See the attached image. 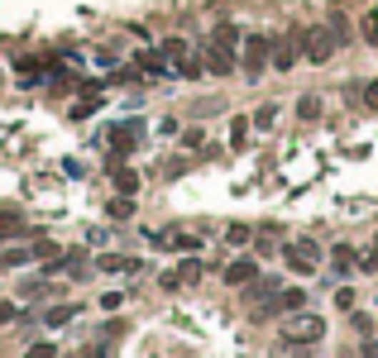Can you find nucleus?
Listing matches in <instances>:
<instances>
[{
    "mask_svg": "<svg viewBox=\"0 0 378 358\" xmlns=\"http://www.w3.org/2000/svg\"><path fill=\"white\" fill-rule=\"evenodd\" d=\"M244 139H249V120H235V125H230V143L244 148Z\"/></svg>",
    "mask_w": 378,
    "mask_h": 358,
    "instance_id": "obj_18",
    "label": "nucleus"
},
{
    "mask_svg": "<svg viewBox=\"0 0 378 358\" xmlns=\"http://www.w3.org/2000/svg\"><path fill=\"white\" fill-rule=\"evenodd\" d=\"M268 63H273V39H264V34H249V39H244V72L259 81V77L268 72Z\"/></svg>",
    "mask_w": 378,
    "mask_h": 358,
    "instance_id": "obj_2",
    "label": "nucleus"
},
{
    "mask_svg": "<svg viewBox=\"0 0 378 358\" xmlns=\"http://www.w3.org/2000/svg\"><path fill=\"white\" fill-rule=\"evenodd\" d=\"M225 239H230V244H249V225H230Z\"/></svg>",
    "mask_w": 378,
    "mask_h": 358,
    "instance_id": "obj_22",
    "label": "nucleus"
},
{
    "mask_svg": "<svg viewBox=\"0 0 378 358\" xmlns=\"http://www.w3.org/2000/svg\"><path fill=\"white\" fill-rule=\"evenodd\" d=\"M101 272H139V258H120V253H106V258H101Z\"/></svg>",
    "mask_w": 378,
    "mask_h": 358,
    "instance_id": "obj_8",
    "label": "nucleus"
},
{
    "mask_svg": "<svg viewBox=\"0 0 378 358\" xmlns=\"http://www.w3.org/2000/svg\"><path fill=\"white\" fill-rule=\"evenodd\" d=\"M297 115H302V120H321V96H302Z\"/></svg>",
    "mask_w": 378,
    "mask_h": 358,
    "instance_id": "obj_14",
    "label": "nucleus"
},
{
    "mask_svg": "<svg viewBox=\"0 0 378 358\" xmlns=\"http://www.w3.org/2000/svg\"><path fill=\"white\" fill-rule=\"evenodd\" d=\"M19 234H24V220L15 210H0V239H19Z\"/></svg>",
    "mask_w": 378,
    "mask_h": 358,
    "instance_id": "obj_10",
    "label": "nucleus"
},
{
    "mask_svg": "<svg viewBox=\"0 0 378 358\" xmlns=\"http://www.w3.org/2000/svg\"><path fill=\"white\" fill-rule=\"evenodd\" d=\"M254 277H259V263H254V258H235V263L225 267V282H230V287H249Z\"/></svg>",
    "mask_w": 378,
    "mask_h": 358,
    "instance_id": "obj_7",
    "label": "nucleus"
},
{
    "mask_svg": "<svg viewBox=\"0 0 378 358\" xmlns=\"http://www.w3.org/2000/svg\"><path fill=\"white\" fill-rule=\"evenodd\" d=\"M163 58H168V63H187V44H182V39H168V44H163Z\"/></svg>",
    "mask_w": 378,
    "mask_h": 358,
    "instance_id": "obj_13",
    "label": "nucleus"
},
{
    "mask_svg": "<svg viewBox=\"0 0 378 358\" xmlns=\"http://www.w3.org/2000/svg\"><path fill=\"white\" fill-rule=\"evenodd\" d=\"M10 320H19V306L15 301H0V325H10Z\"/></svg>",
    "mask_w": 378,
    "mask_h": 358,
    "instance_id": "obj_25",
    "label": "nucleus"
},
{
    "mask_svg": "<svg viewBox=\"0 0 378 358\" xmlns=\"http://www.w3.org/2000/svg\"><path fill=\"white\" fill-rule=\"evenodd\" d=\"M321 334H326V320H321V315L297 311L292 320H287V339L292 344H307V349H312V344H321Z\"/></svg>",
    "mask_w": 378,
    "mask_h": 358,
    "instance_id": "obj_4",
    "label": "nucleus"
},
{
    "mask_svg": "<svg viewBox=\"0 0 378 358\" xmlns=\"http://www.w3.org/2000/svg\"><path fill=\"white\" fill-rule=\"evenodd\" d=\"M29 258H34L29 249H5V253H0V272H10V267H24Z\"/></svg>",
    "mask_w": 378,
    "mask_h": 358,
    "instance_id": "obj_11",
    "label": "nucleus"
},
{
    "mask_svg": "<svg viewBox=\"0 0 378 358\" xmlns=\"http://www.w3.org/2000/svg\"><path fill=\"white\" fill-rule=\"evenodd\" d=\"M24 358H58V344H48V339H44V344H34Z\"/></svg>",
    "mask_w": 378,
    "mask_h": 358,
    "instance_id": "obj_21",
    "label": "nucleus"
},
{
    "mask_svg": "<svg viewBox=\"0 0 378 358\" xmlns=\"http://www.w3.org/2000/svg\"><path fill=\"white\" fill-rule=\"evenodd\" d=\"M202 277V263H197V258H187V263H182V272H177V282H197Z\"/></svg>",
    "mask_w": 378,
    "mask_h": 358,
    "instance_id": "obj_20",
    "label": "nucleus"
},
{
    "mask_svg": "<svg viewBox=\"0 0 378 358\" xmlns=\"http://www.w3.org/2000/svg\"><path fill=\"white\" fill-rule=\"evenodd\" d=\"M359 272H378V249H369V253L359 258Z\"/></svg>",
    "mask_w": 378,
    "mask_h": 358,
    "instance_id": "obj_27",
    "label": "nucleus"
},
{
    "mask_svg": "<svg viewBox=\"0 0 378 358\" xmlns=\"http://www.w3.org/2000/svg\"><path fill=\"white\" fill-rule=\"evenodd\" d=\"M139 67H144V72H149V77H168V72H173L163 53H139Z\"/></svg>",
    "mask_w": 378,
    "mask_h": 358,
    "instance_id": "obj_9",
    "label": "nucleus"
},
{
    "mask_svg": "<svg viewBox=\"0 0 378 358\" xmlns=\"http://www.w3.org/2000/svg\"><path fill=\"white\" fill-rule=\"evenodd\" d=\"M331 258H335V272L345 277V272H349V263H354V249H349V244H335V253H331Z\"/></svg>",
    "mask_w": 378,
    "mask_h": 358,
    "instance_id": "obj_16",
    "label": "nucleus"
},
{
    "mask_svg": "<svg viewBox=\"0 0 378 358\" xmlns=\"http://www.w3.org/2000/svg\"><path fill=\"white\" fill-rule=\"evenodd\" d=\"M206 67H211L216 77H230V72H235V48L225 44V39H211V48H206Z\"/></svg>",
    "mask_w": 378,
    "mask_h": 358,
    "instance_id": "obj_5",
    "label": "nucleus"
},
{
    "mask_svg": "<svg viewBox=\"0 0 378 358\" xmlns=\"http://www.w3.org/2000/svg\"><path fill=\"white\" fill-rule=\"evenodd\" d=\"M374 249H378V244H374Z\"/></svg>",
    "mask_w": 378,
    "mask_h": 358,
    "instance_id": "obj_30",
    "label": "nucleus"
},
{
    "mask_svg": "<svg viewBox=\"0 0 378 358\" xmlns=\"http://www.w3.org/2000/svg\"><path fill=\"white\" fill-rule=\"evenodd\" d=\"M283 258L297 277H307V272H316V263H321V249H316V239H292L283 249Z\"/></svg>",
    "mask_w": 378,
    "mask_h": 358,
    "instance_id": "obj_3",
    "label": "nucleus"
},
{
    "mask_svg": "<svg viewBox=\"0 0 378 358\" xmlns=\"http://www.w3.org/2000/svg\"><path fill=\"white\" fill-rule=\"evenodd\" d=\"M115 187H120V196H134V191H139V177L129 168H115Z\"/></svg>",
    "mask_w": 378,
    "mask_h": 358,
    "instance_id": "obj_12",
    "label": "nucleus"
},
{
    "mask_svg": "<svg viewBox=\"0 0 378 358\" xmlns=\"http://www.w3.org/2000/svg\"><path fill=\"white\" fill-rule=\"evenodd\" d=\"M96 106H101L96 96H91V101H81V106H72V120H86V115H96Z\"/></svg>",
    "mask_w": 378,
    "mask_h": 358,
    "instance_id": "obj_23",
    "label": "nucleus"
},
{
    "mask_svg": "<svg viewBox=\"0 0 378 358\" xmlns=\"http://www.w3.org/2000/svg\"><path fill=\"white\" fill-rule=\"evenodd\" d=\"M335 48H340V34L326 29V24H321V29H307V34H302V53H307V63H331Z\"/></svg>",
    "mask_w": 378,
    "mask_h": 358,
    "instance_id": "obj_1",
    "label": "nucleus"
},
{
    "mask_svg": "<svg viewBox=\"0 0 378 358\" xmlns=\"http://www.w3.org/2000/svg\"><path fill=\"white\" fill-rule=\"evenodd\" d=\"M129 210H134V205H129V196H120V201H111V215H115V220H125Z\"/></svg>",
    "mask_w": 378,
    "mask_h": 358,
    "instance_id": "obj_26",
    "label": "nucleus"
},
{
    "mask_svg": "<svg viewBox=\"0 0 378 358\" xmlns=\"http://www.w3.org/2000/svg\"><path fill=\"white\" fill-rule=\"evenodd\" d=\"M273 120H278V106H264V110H254V125H259V129H268Z\"/></svg>",
    "mask_w": 378,
    "mask_h": 358,
    "instance_id": "obj_19",
    "label": "nucleus"
},
{
    "mask_svg": "<svg viewBox=\"0 0 378 358\" xmlns=\"http://www.w3.org/2000/svg\"><path fill=\"white\" fill-rule=\"evenodd\" d=\"M364 106H374V110H378V81H369V91H364Z\"/></svg>",
    "mask_w": 378,
    "mask_h": 358,
    "instance_id": "obj_29",
    "label": "nucleus"
},
{
    "mask_svg": "<svg viewBox=\"0 0 378 358\" xmlns=\"http://www.w3.org/2000/svg\"><path fill=\"white\" fill-rule=\"evenodd\" d=\"M120 306H125V296H120V292H106V296H101V311H120Z\"/></svg>",
    "mask_w": 378,
    "mask_h": 358,
    "instance_id": "obj_24",
    "label": "nucleus"
},
{
    "mask_svg": "<svg viewBox=\"0 0 378 358\" xmlns=\"http://www.w3.org/2000/svg\"><path fill=\"white\" fill-rule=\"evenodd\" d=\"M359 29H364V44H374V48H378V15H374V10L359 19Z\"/></svg>",
    "mask_w": 378,
    "mask_h": 358,
    "instance_id": "obj_17",
    "label": "nucleus"
},
{
    "mask_svg": "<svg viewBox=\"0 0 378 358\" xmlns=\"http://www.w3.org/2000/svg\"><path fill=\"white\" fill-rule=\"evenodd\" d=\"M273 72H292V67H297V34H292V39H273Z\"/></svg>",
    "mask_w": 378,
    "mask_h": 358,
    "instance_id": "obj_6",
    "label": "nucleus"
},
{
    "mask_svg": "<svg viewBox=\"0 0 378 358\" xmlns=\"http://www.w3.org/2000/svg\"><path fill=\"white\" fill-rule=\"evenodd\" d=\"M72 315H77V306H53V311H48L44 320H48V329H58V325H67Z\"/></svg>",
    "mask_w": 378,
    "mask_h": 358,
    "instance_id": "obj_15",
    "label": "nucleus"
},
{
    "mask_svg": "<svg viewBox=\"0 0 378 358\" xmlns=\"http://www.w3.org/2000/svg\"><path fill=\"white\" fill-rule=\"evenodd\" d=\"M335 306H340V311H349V306H354V292H349V287H340V292H335Z\"/></svg>",
    "mask_w": 378,
    "mask_h": 358,
    "instance_id": "obj_28",
    "label": "nucleus"
}]
</instances>
